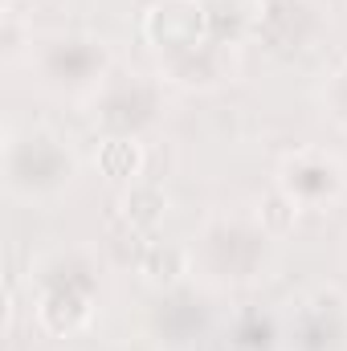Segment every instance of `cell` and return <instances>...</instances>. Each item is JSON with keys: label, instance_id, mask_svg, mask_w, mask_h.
<instances>
[{"label": "cell", "instance_id": "1", "mask_svg": "<svg viewBox=\"0 0 347 351\" xmlns=\"http://www.w3.org/2000/svg\"><path fill=\"white\" fill-rule=\"evenodd\" d=\"M143 37L168 53H196L208 45V8L200 0H160L143 12Z\"/></svg>", "mask_w": 347, "mask_h": 351}, {"label": "cell", "instance_id": "2", "mask_svg": "<svg viewBox=\"0 0 347 351\" xmlns=\"http://www.w3.org/2000/svg\"><path fill=\"white\" fill-rule=\"evenodd\" d=\"M94 315V294H90V282H58L45 290L41 306H37V319L49 335H74L82 331Z\"/></svg>", "mask_w": 347, "mask_h": 351}, {"label": "cell", "instance_id": "3", "mask_svg": "<svg viewBox=\"0 0 347 351\" xmlns=\"http://www.w3.org/2000/svg\"><path fill=\"white\" fill-rule=\"evenodd\" d=\"M339 188V172L335 164L319 160V156H298L286 164V176H282V192H290L298 204L302 200H323L327 192Z\"/></svg>", "mask_w": 347, "mask_h": 351}, {"label": "cell", "instance_id": "4", "mask_svg": "<svg viewBox=\"0 0 347 351\" xmlns=\"http://www.w3.org/2000/svg\"><path fill=\"white\" fill-rule=\"evenodd\" d=\"M119 213H123V221H127L135 233H156V229L164 225V217H168V196H164V188L135 180V184L119 196Z\"/></svg>", "mask_w": 347, "mask_h": 351}, {"label": "cell", "instance_id": "5", "mask_svg": "<svg viewBox=\"0 0 347 351\" xmlns=\"http://www.w3.org/2000/svg\"><path fill=\"white\" fill-rule=\"evenodd\" d=\"M188 250L184 245H172V241H152V245H143V254H139V278L147 282V286H160V290H168L176 286L184 274H188Z\"/></svg>", "mask_w": 347, "mask_h": 351}, {"label": "cell", "instance_id": "6", "mask_svg": "<svg viewBox=\"0 0 347 351\" xmlns=\"http://www.w3.org/2000/svg\"><path fill=\"white\" fill-rule=\"evenodd\" d=\"M98 168L110 180H123V184H135V176L143 172V147L139 139L131 135H110L102 147H98Z\"/></svg>", "mask_w": 347, "mask_h": 351}, {"label": "cell", "instance_id": "7", "mask_svg": "<svg viewBox=\"0 0 347 351\" xmlns=\"http://www.w3.org/2000/svg\"><path fill=\"white\" fill-rule=\"evenodd\" d=\"M294 221H298V200H294L290 192H270V196L261 200V229H265V233L282 237V233L294 229Z\"/></svg>", "mask_w": 347, "mask_h": 351}, {"label": "cell", "instance_id": "8", "mask_svg": "<svg viewBox=\"0 0 347 351\" xmlns=\"http://www.w3.org/2000/svg\"><path fill=\"white\" fill-rule=\"evenodd\" d=\"M8 4H12V0H8Z\"/></svg>", "mask_w": 347, "mask_h": 351}]
</instances>
